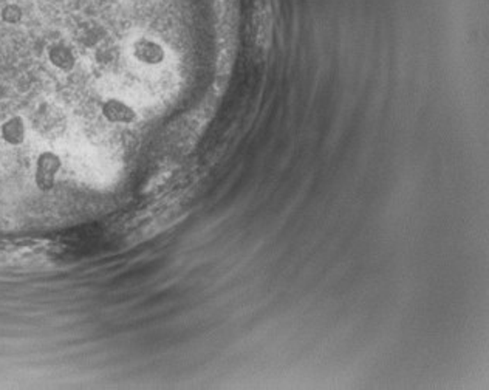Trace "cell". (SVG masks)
Returning a JSON list of instances; mask_svg holds the SVG:
<instances>
[{"mask_svg":"<svg viewBox=\"0 0 489 390\" xmlns=\"http://www.w3.org/2000/svg\"><path fill=\"white\" fill-rule=\"evenodd\" d=\"M132 54L134 58L141 62L144 65H158L164 61V48L158 44V42L148 39V38H139L134 42L132 45Z\"/></svg>","mask_w":489,"mask_h":390,"instance_id":"3","label":"cell"},{"mask_svg":"<svg viewBox=\"0 0 489 390\" xmlns=\"http://www.w3.org/2000/svg\"><path fill=\"white\" fill-rule=\"evenodd\" d=\"M0 136H2L6 144L13 146V148L24 144L26 139V124L24 118L14 115L3 121V124L0 125Z\"/></svg>","mask_w":489,"mask_h":390,"instance_id":"5","label":"cell"},{"mask_svg":"<svg viewBox=\"0 0 489 390\" xmlns=\"http://www.w3.org/2000/svg\"><path fill=\"white\" fill-rule=\"evenodd\" d=\"M0 20L5 25H19L24 20V8L19 3H5L2 8H0Z\"/></svg>","mask_w":489,"mask_h":390,"instance_id":"6","label":"cell"},{"mask_svg":"<svg viewBox=\"0 0 489 390\" xmlns=\"http://www.w3.org/2000/svg\"><path fill=\"white\" fill-rule=\"evenodd\" d=\"M62 169V159L53 150L40 152L34 164V183L40 191H52Z\"/></svg>","mask_w":489,"mask_h":390,"instance_id":"1","label":"cell"},{"mask_svg":"<svg viewBox=\"0 0 489 390\" xmlns=\"http://www.w3.org/2000/svg\"><path fill=\"white\" fill-rule=\"evenodd\" d=\"M101 114L111 124H132L137 120L134 107L120 98H107L101 104Z\"/></svg>","mask_w":489,"mask_h":390,"instance_id":"2","label":"cell"},{"mask_svg":"<svg viewBox=\"0 0 489 390\" xmlns=\"http://www.w3.org/2000/svg\"><path fill=\"white\" fill-rule=\"evenodd\" d=\"M47 58L48 62L59 72L70 73L76 67V56L73 50L68 45L62 44V42H56V44L48 47Z\"/></svg>","mask_w":489,"mask_h":390,"instance_id":"4","label":"cell"}]
</instances>
